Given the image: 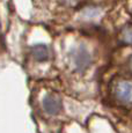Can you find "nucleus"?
Instances as JSON below:
<instances>
[{"instance_id":"1","label":"nucleus","mask_w":132,"mask_h":133,"mask_svg":"<svg viewBox=\"0 0 132 133\" xmlns=\"http://www.w3.org/2000/svg\"><path fill=\"white\" fill-rule=\"evenodd\" d=\"M117 96L122 101L129 102L132 99V85L130 83H124L118 88L117 90Z\"/></svg>"}]
</instances>
